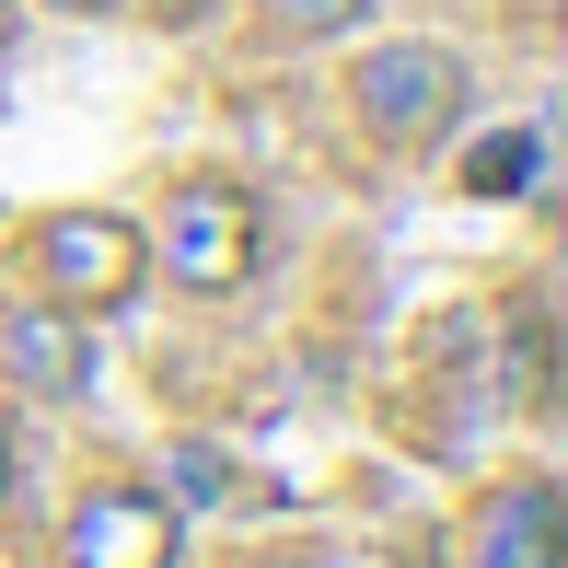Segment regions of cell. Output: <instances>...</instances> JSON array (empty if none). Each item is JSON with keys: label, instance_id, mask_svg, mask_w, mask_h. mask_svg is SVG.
I'll use <instances>...</instances> for the list:
<instances>
[{"label": "cell", "instance_id": "6da1fadb", "mask_svg": "<svg viewBox=\"0 0 568 568\" xmlns=\"http://www.w3.org/2000/svg\"><path fill=\"white\" fill-rule=\"evenodd\" d=\"M140 244H151V278H174V291H197V302H232L255 278V255H267V210H255V186H232V174H186Z\"/></svg>", "mask_w": 568, "mask_h": 568}, {"label": "cell", "instance_id": "7a4b0ae2", "mask_svg": "<svg viewBox=\"0 0 568 568\" xmlns=\"http://www.w3.org/2000/svg\"><path fill=\"white\" fill-rule=\"evenodd\" d=\"M348 105H359V128H372L383 151H442L464 128V105H476V70H464L442 36H383L372 59L348 70Z\"/></svg>", "mask_w": 568, "mask_h": 568}, {"label": "cell", "instance_id": "3957f363", "mask_svg": "<svg viewBox=\"0 0 568 568\" xmlns=\"http://www.w3.org/2000/svg\"><path fill=\"white\" fill-rule=\"evenodd\" d=\"M36 302H59V314H128V302L151 291V244L128 210H47L36 221Z\"/></svg>", "mask_w": 568, "mask_h": 568}, {"label": "cell", "instance_id": "277c9868", "mask_svg": "<svg viewBox=\"0 0 568 568\" xmlns=\"http://www.w3.org/2000/svg\"><path fill=\"white\" fill-rule=\"evenodd\" d=\"M59 557H70V568H174V557H186V523H174L163 487L105 476V487H82V499H70Z\"/></svg>", "mask_w": 568, "mask_h": 568}, {"label": "cell", "instance_id": "5b68a950", "mask_svg": "<svg viewBox=\"0 0 568 568\" xmlns=\"http://www.w3.org/2000/svg\"><path fill=\"white\" fill-rule=\"evenodd\" d=\"M464 568H568V487L557 476H510L499 499L476 510Z\"/></svg>", "mask_w": 568, "mask_h": 568}, {"label": "cell", "instance_id": "8992f818", "mask_svg": "<svg viewBox=\"0 0 568 568\" xmlns=\"http://www.w3.org/2000/svg\"><path fill=\"white\" fill-rule=\"evenodd\" d=\"M0 372L23 383V395H82L93 383V337H82V314H59V302H12L0 314Z\"/></svg>", "mask_w": 568, "mask_h": 568}, {"label": "cell", "instance_id": "52a82bcc", "mask_svg": "<svg viewBox=\"0 0 568 568\" xmlns=\"http://www.w3.org/2000/svg\"><path fill=\"white\" fill-rule=\"evenodd\" d=\"M534 174H546V140H534V128H499V140H476V163H464V197H534Z\"/></svg>", "mask_w": 568, "mask_h": 568}, {"label": "cell", "instance_id": "ba28073f", "mask_svg": "<svg viewBox=\"0 0 568 568\" xmlns=\"http://www.w3.org/2000/svg\"><path fill=\"white\" fill-rule=\"evenodd\" d=\"M163 499H174V510H186V499H197V510H210V499H232V453H221V442H174Z\"/></svg>", "mask_w": 568, "mask_h": 568}, {"label": "cell", "instance_id": "9c48e42d", "mask_svg": "<svg viewBox=\"0 0 568 568\" xmlns=\"http://www.w3.org/2000/svg\"><path fill=\"white\" fill-rule=\"evenodd\" d=\"M359 12H372V0H267V23L291 47H325V36H359Z\"/></svg>", "mask_w": 568, "mask_h": 568}, {"label": "cell", "instance_id": "30bf717a", "mask_svg": "<svg viewBox=\"0 0 568 568\" xmlns=\"http://www.w3.org/2000/svg\"><path fill=\"white\" fill-rule=\"evenodd\" d=\"M510 395H523V406H546V314H534V302L510 314Z\"/></svg>", "mask_w": 568, "mask_h": 568}, {"label": "cell", "instance_id": "8fae6325", "mask_svg": "<svg viewBox=\"0 0 568 568\" xmlns=\"http://www.w3.org/2000/svg\"><path fill=\"white\" fill-rule=\"evenodd\" d=\"M47 12H116V0H47Z\"/></svg>", "mask_w": 568, "mask_h": 568}, {"label": "cell", "instance_id": "7c38bea8", "mask_svg": "<svg viewBox=\"0 0 568 568\" xmlns=\"http://www.w3.org/2000/svg\"><path fill=\"white\" fill-rule=\"evenodd\" d=\"M0 487H12V442H0Z\"/></svg>", "mask_w": 568, "mask_h": 568}, {"label": "cell", "instance_id": "4fadbf2b", "mask_svg": "<svg viewBox=\"0 0 568 568\" xmlns=\"http://www.w3.org/2000/svg\"><path fill=\"white\" fill-rule=\"evenodd\" d=\"M267 568H278V557H267Z\"/></svg>", "mask_w": 568, "mask_h": 568}]
</instances>
